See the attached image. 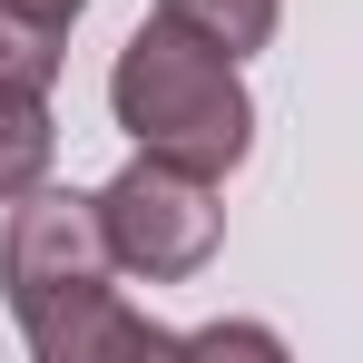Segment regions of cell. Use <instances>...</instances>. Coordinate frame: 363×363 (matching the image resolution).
Returning <instances> with one entry per match:
<instances>
[{
  "label": "cell",
  "mask_w": 363,
  "mask_h": 363,
  "mask_svg": "<svg viewBox=\"0 0 363 363\" xmlns=\"http://www.w3.org/2000/svg\"><path fill=\"white\" fill-rule=\"evenodd\" d=\"M0 295L40 363H128V354H186V334L147 324L118 295V245L99 226V196L30 186L0 226Z\"/></svg>",
  "instance_id": "6da1fadb"
},
{
  "label": "cell",
  "mask_w": 363,
  "mask_h": 363,
  "mask_svg": "<svg viewBox=\"0 0 363 363\" xmlns=\"http://www.w3.org/2000/svg\"><path fill=\"white\" fill-rule=\"evenodd\" d=\"M108 118L147 147V157H177L196 177H226L255 147V99L226 50H206L177 20H138L128 30L118 69H108Z\"/></svg>",
  "instance_id": "7a4b0ae2"
},
{
  "label": "cell",
  "mask_w": 363,
  "mask_h": 363,
  "mask_svg": "<svg viewBox=\"0 0 363 363\" xmlns=\"http://www.w3.org/2000/svg\"><path fill=\"white\" fill-rule=\"evenodd\" d=\"M99 226L118 245V275H147V285H186L206 275V255L226 236V206H216V177H196L177 157H128L118 177L99 186Z\"/></svg>",
  "instance_id": "3957f363"
},
{
  "label": "cell",
  "mask_w": 363,
  "mask_h": 363,
  "mask_svg": "<svg viewBox=\"0 0 363 363\" xmlns=\"http://www.w3.org/2000/svg\"><path fill=\"white\" fill-rule=\"evenodd\" d=\"M50 157H60V118H50V89L30 79H0V206L50 186Z\"/></svg>",
  "instance_id": "277c9868"
},
{
  "label": "cell",
  "mask_w": 363,
  "mask_h": 363,
  "mask_svg": "<svg viewBox=\"0 0 363 363\" xmlns=\"http://www.w3.org/2000/svg\"><path fill=\"white\" fill-rule=\"evenodd\" d=\"M157 20L196 30V40H206V50H226V60H255V50L275 40L285 0H157Z\"/></svg>",
  "instance_id": "5b68a950"
},
{
  "label": "cell",
  "mask_w": 363,
  "mask_h": 363,
  "mask_svg": "<svg viewBox=\"0 0 363 363\" xmlns=\"http://www.w3.org/2000/svg\"><path fill=\"white\" fill-rule=\"evenodd\" d=\"M60 60H69V30H60V20H40V10H20V0H0V79L50 89Z\"/></svg>",
  "instance_id": "8992f818"
},
{
  "label": "cell",
  "mask_w": 363,
  "mask_h": 363,
  "mask_svg": "<svg viewBox=\"0 0 363 363\" xmlns=\"http://www.w3.org/2000/svg\"><path fill=\"white\" fill-rule=\"evenodd\" d=\"M20 10H40V20H60V30H69V20H79L89 0H20Z\"/></svg>",
  "instance_id": "52a82bcc"
}]
</instances>
